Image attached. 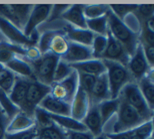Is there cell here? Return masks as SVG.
I'll return each mask as SVG.
<instances>
[{"label": "cell", "instance_id": "cell-1", "mask_svg": "<svg viewBox=\"0 0 154 139\" xmlns=\"http://www.w3.org/2000/svg\"><path fill=\"white\" fill-rule=\"evenodd\" d=\"M106 16L109 33L124 47L129 57H132L136 51L137 46L139 45L137 33H134L133 31L129 29L123 21L119 20L112 13L110 9H108V11L106 12Z\"/></svg>", "mask_w": 154, "mask_h": 139}, {"label": "cell", "instance_id": "cell-2", "mask_svg": "<svg viewBox=\"0 0 154 139\" xmlns=\"http://www.w3.org/2000/svg\"><path fill=\"white\" fill-rule=\"evenodd\" d=\"M106 68V75L108 80L111 100L118 98L123 86L131 82V76L127 68L116 62L102 60Z\"/></svg>", "mask_w": 154, "mask_h": 139}, {"label": "cell", "instance_id": "cell-3", "mask_svg": "<svg viewBox=\"0 0 154 139\" xmlns=\"http://www.w3.org/2000/svg\"><path fill=\"white\" fill-rule=\"evenodd\" d=\"M118 97L133 107L146 121L153 119V111L149 109L135 82H130L123 86Z\"/></svg>", "mask_w": 154, "mask_h": 139}, {"label": "cell", "instance_id": "cell-4", "mask_svg": "<svg viewBox=\"0 0 154 139\" xmlns=\"http://www.w3.org/2000/svg\"><path fill=\"white\" fill-rule=\"evenodd\" d=\"M59 60L60 57L52 53H47L41 55L37 60L30 62L29 65L32 68L35 81L46 85L51 86L53 85L54 72Z\"/></svg>", "mask_w": 154, "mask_h": 139}, {"label": "cell", "instance_id": "cell-5", "mask_svg": "<svg viewBox=\"0 0 154 139\" xmlns=\"http://www.w3.org/2000/svg\"><path fill=\"white\" fill-rule=\"evenodd\" d=\"M116 114L117 119L113 126V133L132 130L146 121L133 107L121 100H120L119 109Z\"/></svg>", "mask_w": 154, "mask_h": 139}, {"label": "cell", "instance_id": "cell-6", "mask_svg": "<svg viewBox=\"0 0 154 139\" xmlns=\"http://www.w3.org/2000/svg\"><path fill=\"white\" fill-rule=\"evenodd\" d=\"M33 5H0V17L23 32Z\"/></svg>", "mask_w": 154, "mask_h": 139}, {"label": "cell", "instance_id": "cell-7", "mask_svg": "<svg viewBox=\"0 0 154 139\" xmlns=\"http://www.w3.org/2000/svg\"><path fill=\"white\" fill-rule=\"evenodd\" d=\"M0 31L2 34L10 41L11 44L20 46V47H34L35 44L37 43V33L34 31L31 36L26 37L23 34L22 31L17 29L14 25H12L10 22L5 20L4 18L0 17Z\"/></svg>", "mask_w": 154, "mask_h": 139}, {"label": "cell", "instance_id": "cell-8", "mask_svg": "<svg viewBox=\"0 0 154 139\" xmlns=\"http://www.w3.org/2000/svg\"><path fill=\"white\" fill-rule=\"evenodd\" d=\"M77 89H78V74L75 70H73V72L66 79L51 85L50 94L57 100L71 103Z\"/></svg>", "mask_w": 154, "mask_h": 139}, {"label": "cell", "instance_id": "cell-9", "mask_svg": "<svg viewBox=\"0 0 154 139\" xmlns=\"http://www.w3.org/2000/svg\"><path fill=\"white\" fill-rule=\"evenodd\" d=\"M50 85H43L35 80H30L26 94V110L24 113L34 117V109L48 94H50Z\"/></svg>", "mask_w": 154, "mask_h": 139}, {"label": "cell", "instance_id": "cell-10", "mask_svg": "<svg viewBox=\"0 0 154 139\" xmlns=\"http://www.w3.org/2000/svg\"><path fill=\"white\" fill-rule=\"evenodd\" d=\"M126 68H127L131 78L135 80V83L139 82L141 79H143L144 77H146L152 72L153 69H151L148 63H147L140 42L139 45L137 46L134 55L129 59V62Z\"/></svg>", "mask_w": 154, "mask_h": 139}, {"label": "cell", "instance_id": "cell-11", "mask_svg": "<svg viewBox=\"0 0 154 139\" xmlns=\"http://www.w3.org/2000/svg\"><path fill=\"white\" fill-rule=\"evenodd\" d=\"M129 59L130 57H129L124 47L116 39L113 38L108 31V33H107V45L102 56H101V60L116 62V63L127 67Z\"/></svg>", "mask_w": 154, "mask_h": 139}, {"label": "cell", "instance_id": "cell-12", "mask_svg": "<svg viewBox=\"0 0 154 139\" xmlns=\"http://www.w3.org/2000/svg\"><path fill=\"white\" fill-rule=\"evenodd\" d=\"M52 9V5L48 4H39V5H33L32 10L30 12V15L27 20V23L23 29V34L26 37L31 36V34L36 31L40 24L45 22L50 16V12Z\"/></svg>", "mask_w": 154, "mask_h": 139}, {"label": "cell", "instance_id": "cell-13", "mask_svg": "<svg viewBox=\"0 0 154 139\" xmlns=\"http://www.w3.org/2000/svg\"><path fill=\"white\" fill-rule=\"evenodd\" d=\"M70 106H71L70 117L81 122L90 107V100H89L87 92L83 91L81 88H79V85Z\"/></svg>", "mask_w": 154, "mask_h": 139}, {"label": "cell", "instance_id": "cell-14", "mask_svg": "<svg viewBox=\"0 0 154 139\" xmlns=\"http://www.w3.org/2000/svg\"><path fill=\"white\" fill-rule=\"evenodd\" d=\"M69 42L68 50L60 59L67 64H75L91 60L92 58V50L91 47H87L84 45H80L77 43Z\"/></svg>", "mask_w": 154, "mask_h": 139}, {"label": "cell", "instance_id": "cell-15", "mask_svg": "<svg viewBox=\"0 0 154 139\" xmlns=\"http://www.w3.org/2000/svg\"><path fill=\"white\" fill-rule=\"evenodd\" d=\"M110 98L111 94H110L107 75L105 73L96 78V81L89 94V100H90V104H98Z\"/></svg>", "mask_w": 154, "mask_h": 139}, {"label": "cell", "instance_id": "cell-16", "mask_svg": "<svg viewBox=\"0 0 154 139\" xmlns=\"http://www.w3.org/2000/svg\"><path fill=\"white\" fill-rule=\"evenodd\" d=\"M29 81L30 80L16 77L13 88H12L10 94H8L12 103L22 112H25L26 110V94L27 89H28Z\"/></svg>", "mask_w": 154, "mask_h": 139}, {"label": "cell", "instance_id": "cell-17", "mask_svg": "<svg viewBox=\"0 0 154 139\" xmlns=\"http://www.w3.org/2000/svg\"><path fill=\"white\" fill-rule=\"evenodd\" d=\"M63 32L68 41L87 46V47H91L95 37V34L88 29H80V28H76L70 24H67L64 27Z\"/></svg>", "mask_w": 154, "mask_h": 139}, {"label": "cell", "instance_id": "cell-18", "mask_svg": "<svg viewBox=\"0 0 154 139\" xmlns=\"http://www.w3.org/2000/svg\"><path fill=\"white\" fill-rule=\"evenodd\" d=\"M81 122L85 125L87 131L93 135L94 138L103 134V123L97 104H90V107Z\"/></svg>", "mask_w": 154, "mask_h": 139}, {"label": "cell", "instance_id": "cell-19", "mask_svg": "<svg viewBox=\"0 0 154 139\" xmlns=\"http://www.w3.org/2000/svg\"><path fill=\"white\" fill-rule=\"evenodd\" d=\"M38 106L49 113L55 114V115L70 116V114H71V106H70V103L57 100V98L52 97L51 94H48L39 103Z\"/></svg>", "mask_w": 154, "mask_h": 139}, {"label": "cell", "instance_id": "cell-20", "mask_svg": "<svg viewBox=\"0 0 154 139\" xmlns=\"http://www.w3.org/2000/svg\"><path fill=\"white\" fill-rule=\"evenodd\" d=\"M34 126H36L34 117L28 116L26 113L20 111L9 121L7 128H6V134H16L25 132Z\"/></svg>", "mask_w": 154, "mask_h": 139}, {"label": "cell", "instance_id": "cell-21", "mask_svg": "<svg viewBox=\"0 0 154 139\" xmlns=\"http://www.w3.org/2000/svg\"><path fill=\"white\" fill-rule=\"evenodd\" d=\"M72 70H75L78 73H84L95 77H99L106 73V68L104 66L102 60L91 59V60L80 62V63L70 64Z\"/></svg>", "mask_w": 154, "mask_h": 139}, {"label": "cell", "instance_id": "cell-22", "mask_svg": "<svg viewBox=\"0 0 154 139\" xmlns=\"http://www.w3.org/2000/svg\"><path fill=\"white\" fill-rule=\"evenodd\" d=\"M83 7H84V5H69V7L61 15V18L69 22L70 25L76 28L87 29L86 18L84 16V13H83Z\"/></svg>", "mask_w": 154, "mask_h": 139}, {"label": "cell", "instance_id": "cell-23", "mask_svg": "<svg viewBox=\"0 0 154 139\" xmlns=\"http://www.w3.org/2000/svg\"><path fill=\"white\" fill-rule=\"evenodd\" d=\"M4 67L9 71H11L14 75L16 74V75L22 77L23 79L35 80L31 66L27 62L21 60V59L17 57H15L11 61H9L7 64L4 65Z\"/></svg>", "mask_w": 154, "mask_h": 139}, {"label": "cell", "instance_id": "cell-24", "mask_svg": "<svg viewBox=\"0 0 154 139\" xmlns=\"http://www.w3.org/2000/svg\"><path fill=\"white\" fill-rule=\"evenodd\" d=\"M50 118L52 121L61 127L62 129H66L67 131H76V132H84L87 131L85 125L82 122L77 121V120L73 119L70 116H63V115H55V114H51Z\"/></svg>", "mask_w": 154, "mask_h": 139}, {"label": "cell", "instance_id": "cell-25", "mask_svg": "<svg viewBox=\"0 0 154 139\" xmlns=\"http://www.w3.org/2000/svg\"><path fill=\"white\" fill-rule=\"evenodd\" d=\"M152 73V72H151ZM138 88L141 92V94L143 95L144 100L148 104L149 109L153 111L154 109V85H153V79H152V74L151 76L147 75L144 77L143 79H141L139 82H137Z\"/></svg>", "mask_w": 154, "mask_h": 139}, {"label": "cell", "instance_id": "cell-26", "mask_svg": "<svg viewBox=\"0 0 154 139\" xmlns=\"http://www.w3.org/2000/svg\"><path fill=\"white\" fill-rule=\"evenodd\" d=\"M119 104H120L119 98H115V100H111V98H110V100H104L102 103L97 104L103 126L108 122V120L111 118L115 113H117V111H118V109H119Z\"/></svg>", "mask_w": 154, "mask_h": 139}, {"label": "cell", "instance_id": "cell-27", "mask_svg": "<svg viewBox=\"0 0 154 139\" xmlns=\"http://www.w3.org/2000/svg\"><path fill=\"white\" fill-rule=\"evenodd\" d=\"M69 42L65 37L63 31H58V33L51 40L50 47H49V53H52L58 57H62L68 50Z\"/></svg>", "mask_w": 154, "mask_h": 139}, {"label": "cell", "instance_id": "cell-28", "mask_svg": "<svg viewBox=\"0 0 154 139\" xmlns=\"http://www.w3.org/2000/svg\"><path fill=\"white\" fill-rule=\"evenodd\" d=\"M86 26H87V29L94 33L95 35L107 36L108 24H107L106 14L101 17L94 18V19H86Z\"/></svg>", "mask_w": 154, "mask_h": 139}, {"label": "cell", "instance_id": "cell-29", "mask_svg": "<svg viewBox=\"0 0 154 139\" xmlns=\"http://www.w3.org/2000/svg\"><path fill=\"white\" fill-rule=\"evenodd\" d=\"M0 107L5 112L9 120L13 118L18 112H20V109L12 103L9 95L1 88H0Z\"/></svg>", "mask_w": 154, "mask_h": 139}, {"label": "cell", "instance_id": "cell-30", "mask_svg": "<svg viewBox=\"0 0 154 139\" xmlns=\"http://www.w3.org/2000/svg\"><path fill=\"white\" fill-rule=\"evenodd\" d=\"M130 131V139H147L151 135H153V119L145 121L138 127L132 129Z\"/></svg>", "mask_w": 154, "mask_h": 139}, {"label": "cell", "instance_id": "cell-31", "mask_svg": "<svg viewBox=\"0 0 154 139\" xmlns=\"http://www.w3.org/2000/svg\"><path fill=\"white\" fill-rule=\"evenodd\" d=\"M16 80V75H14L11 71L4 68L0 72V88L4 91L6 94H9L13 88V85Z\"/></svg>", "mask_w": 154, "mask_h": 139}, {"label": "cell", "instance_id": "cell-32", "mask_svg": "<svg viewBox=\"0 0 154 139\" xmlns=\"http://www.w3.org/2000/svg\"><path fill=\"white\" fill-rule=\"evenodd\" d=\"M108 9V5H84L83 13L86 19H94L105 15Z\"/></svg>", "mask_w": 154, "mask_h": 139}, {"label": "cell", "instance_id": "cell-33", "mask_svg": "<svg viewBox=\"0 0 154 139\" xmlns=\"http://www.w3.org/2000/svg\"><path fill=\"white\" fill-rule=\"evenodd\" d=\"M106 45H107V36L95 35L91 45L92 58L101 60V56H102L104 50H105Z\"/></svg>", "mask_w": 154, "mask_h": 139}, {"label": "cell", "instance_id": "cell-34", "mask_svg": "<svg viewBox=\"0 0 154 139\" xmlns=\"http://www.w3.org/2000/svg\"><path fill=\"white\" fill-rule=\"evenodd\" d=\"M72 72H73V70L71 69L70 65L65 63V62L60 59L57 64V66H56V69H55V72H54L53 83H56L63 81V80L66 79Z\"/></svg>", "mask_w": 154, "mask_h": 139}, {"label": "cell", "instance_id": "cell-35", "mask_svg": "<svg viewBox=\"0 0 154 139\" xmlns=\"http://www.w3.org/2000/svg\"><path fill=\"white\" fill-rule=\"evenodd\" d=\"M39 130L46 134L50 139H68L67 132H65L62 128L59 127L56 123H52L47 127L39 128Z\"/></svg>", "mask_w": 154, "mask_h": 139}, {"label": "cell", "instance_id": "cell-36", "mask_svg": "<svg viewBox=\"0 0 154 139\" xmlns=\"http://www.w3.org/2000/svg\"><path fill=\"white\" fill-rule=\"evenodd\" d=\"M137 6L138 5H109V9L119 20L123 21L126 16L134 13Z\"/></svg>", "mask_w": 154, "mask_h": 139}, {"label": "cell", "instance_id": "cell-37", "mask_svg": "<svg viewBox=\"0 0 154 139\" xmlns=\"http://www.w3.org/2000/svg\"><path fill=\"white\" fill-rule=\"evenodd\" d=\"M34 119L38 128L47 127V126L51 125L53 123L52 119L50 118V115H49V112L40 109L39 106H37L34 109Z\"/></svg>", "mask_w": 154, "mask_h": 139}, {"label": "cell", "instance_id": "cell-38", "mask_svg": "<svg viewBox=\"0 0 154 139\" xmlns=\"http://www.w3.org/2000/svg\"><path fill=\"white\" fill-rule=\"evenodd\" d=\"M78 85L79 88H81L83 91H86L88 94V95L90 94V91L92 88H93L95 81H96L97 77L92 76V75H88V74H84V73H78Z\"/></svg>", "mask_w": 154, "mask_h": 139}, {"label": "cell", "instance_id": "cell-39", "mask_svg": "<svg viewBox=\"0 0 154 139\" xmlns=\"http://www.w3.org/2000/svg\"><path fill=\"white\" fill-rule=\"evenodd\" d=\"M59 30H53V31H47L43 35L40 37L39 39V44H38V50L41 55L49 53V47H50V43L52 38L56 35Z\"/></svg>", "mask_w": 154, "mask_h": 139}, {"label": "cell", "instance_id": "cell-40", "mask_svg": "<svg viewBox=\"0 0 154 139\" xmlns=\"http://www.w3.org/2000/svg\"><path fill=\"white\" fill-rule=\"evenodd\" d=\"M135 11H138V15L145 21L150 17H153V6L150 5H138L137 9Z\"/></svg>", "mask_w": 154, "mask_h": 139}, {"label": "cell", "instance_id": "cell-41", "mask_svg": "<svg viewBox=\"0 0 154 139\" xmlns=\"http://www.w3.org/2000/svg\"><path fill=\"white\" fill-rule=\"evenodd\" d=\"M10 120L6 116L5 112L0 107V139H5L6 137V128Z\"/></svg>", "mask_w": 154, "mask_h": 139}, {"label": "cell", "instance_id": "cell-42", "mask_svg": "<svg viewBox=\"0 0 154 139\" xmlns=\"http://www.w3.org/2000/svg\"><path fill=\"white\" fill-rule=\"evenodd\" d=\"M142 46V50L145 59L147 61V63L150 66L151 69H153V65H154V46H148V45H144L141 44Z\"/></svg>", "mask_w": 154, "mask_h": 139}, {"label": "cell", "instance_id": "cell-43", "mask_svg": "<svg viewBox=\"0 0 154 139\" xmlns=\"http://www.w3.org/2000/svg\"><path fill=\"white\" fill-rule=\"evenodd\" d=\"M68 139H94V136L90 132H76V131H67Z\"/></svg>", "mask_w": 154, "mask_h": 139}, {"label": "cell", "instance_id": "cell-44", "mask_svg": "<svg viewBox=\"0 0 154 139\" xmlns=\"http://www.w3.org/2000/svg\"><path fill=\"white\" fill-rule=\"evenodd\" d=\"M107 138L109 139H130L131 138V131H124L119 132V133H107L105 134Z\"/></svg>", "mask_w": 154, "mask_h": 139}, {"label": "cell", "instance_id": "cell-45", "mask_svg": "<svg viewBox=\"0 0 154 139\" xmlns=\"http://www.w3.org/2000/svg\"><path fill=\"white\" fill-rule=\"evenodd\" d=\"M26 56L28 57L29 61L32 62V61H35L37 60L38 58L41 57V54H40L39 50L36 47H30V48H27V53Z\"/></svg>", "mask_w": 154, "mask_h": 139}, {"label": "cell", "instance_id": "cell-46", "mask_svg": "<svg viewBox=\"0 0 154 139\" xmlns=\"http://www.w3.org/2000/svg\"><path fill=\"white\" fill-rule=\"evenodd\" d=\"M94 139H109V138H107L105 134H101V135H99V136L95 137Z\"/></svg>", "mask_w": 154, "mask_h": 139}, {"label": "cell", "instance_id": "cell-47", "mask_svg": "<svg viewBox=\"0 0 154 139\" xmlns=\"http://www.w3.org/2000/svg\"><path fill=\"white\" fill-rule=\"evenodd\" d=\"M4 65H2V64H0V72H1V71L3 70V69H4Z\"/></svg>", "mask_w": 154, "mask_h": 139}, {"label": "cell", "instance_id": "cell-48", "mask_svg": "<svg viewBox=\"0 0 154 139\" xmlns=\"http://www.w3.org/2000/svg\"><path fill=\"white\" fill-rule=\"evenodd\" d=\"M147 139H153V135H151V136H150V137H148V138H147Z\"/></svg>", "mask_w": 154, "mask_h": 139}]
</instances>
